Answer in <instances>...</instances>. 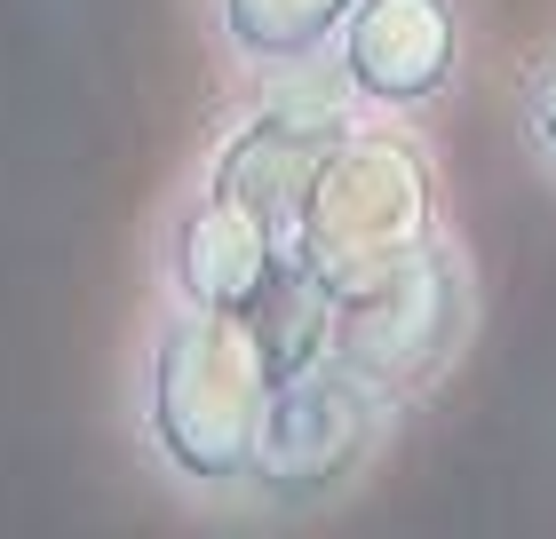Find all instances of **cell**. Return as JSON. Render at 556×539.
I'll return each instance as SVG.
<instances>
[{"label":"cell","instance_id":"6","mask_svg":"<svg viewBox=\"0 0 556 539\" xmlns=\"http://www.w3.org/2000/svg\"><path fill=\"white\" fill-rule=\"evenodd\" d=\"M318 80L366 119L429 127L469 80V0H358Z\"/></svg>","mask_w":556,"mask_h":539},{"label":"cell","instance_id":"1","mask_svg":"<svg viewBox=\"0 0 556 539\" xmlns=\"http://www.w3.org/2000/svg\"><path fill=\"white\" fill-rule=\"evenodd\" d=\"M263 397L270 373L247 318L151 301V318L128 342V365H119V428H128L136 476L167 492L184 516L239 524Z\"/></svg>","mask_w":556,"mask_h":539},{"label":"cell","instance_id":"2","mask_svg":"<svg viewBox=\"0 0 556 539\" xmlns=\"http://www.w3.org/2000/svg\"><path fill=\"white\" fill-rule=\"evenodd\" d=\"M406 413H414L406 397L382 389L358 365H342V357H318V365L270 381L263 428H255V469H247V492H239V524L287 531V524L342 516L397 460Z\"/></svg>","mask_w":556,"mask_h":539},{"label":"cell","instance_id":"4","mask_svg":"<svg viewBox=\"0 0 556 539\" xmlns=\"http://www.w3.org/2000/svg\"><path fill=\"white\" fill-rule=\"evenodd\" d=\"M477 325H485V286L462 230L326 286V357L374 373L406 405H429L469 365Z\"/></svg>","mask_w":556,"mask_h":539},{"label":"cell","instance_id":"9","mask_svg":"<svg viewBox=\"0 0 556 539\" xmlns=\"http://www.w3.org/2000/svg\"><path fill=\"white\" fill-rule=\"evenodd\" d=\"M247 333H255V357L270 381H287L302 365L326 357V278H311L302 262H287L270 278V294L247 310Z\"/></svg>","mask_w":556,"mask_h":539},{"label":"cell","instance_id":"8","mask_svg":"<svg viewBox=\"0 0 556 539\" xmlns=\"http://www.w3.org/2000/svg\"><path fill=\"white\" fill-rule=\"evenodd\" d=\"M358 0H191V33L231 88H302L334 56Z\"/></svg>","mask_w":556,"mask_h":539},{"label":"cell","instance_id":"10","mask_svg":"<svg viewBox=\"0 0 556 539\" xmlns=\"http://www.w3.org/2000/svg\"><path fill=\"white\" fill-rule=\"evenodd\" d=\"M509 127H517V151L525 167L556 191V40H541L517 72V95H509Z\"/></svg>","mask_w":556,"mask_h":539},{"label":"cell","instance_id":"7","mask_svg":"<svg viewBox=\"0 0 556 539\" xmlns=\"http://www.w3.org/2000/svg\"><path fill=\"white\" fill-rule=\"evenodd\" d=\"M287 262L294 254L247 207L207 191L199 175H184V183L160 198V215H151V301H175V310L247 318Z\"/></svg>","mask_w":556,"mask_h":539},{"label":"cell","instance_id":"3","mask_svg":"<svg viewBox=\"0 0 556 539\" xmlns=\"http://www.w3.org/2000/svg\"><path fill=\"white\" fill-rule=\"evenodd\" d=\"M453 230L445 167L429 151V127L414 119H350L326 167L311 175V198L294 215V262L342 286L374 262H397Z\"/></svg>","mask_w":556,"mask_h":539},{"label":"cell","instance_id":"5","mask_svg":"<svg viewBox=\"0 0 556 539\" xmlns=\"http://www.w3.org/2000/svg\"><path fill=\"white\" fill-rule=\"evenodd\" d=\"M358 119L326 80H302V88H239L231 104L215 112L207 143H199L191 175L207 191H223L231 207H247L278 246L294 254V215L311 198V175L326 167L334 136Z\"/></svg>","mask_w":556,"mask_h":539}]
</instances>
